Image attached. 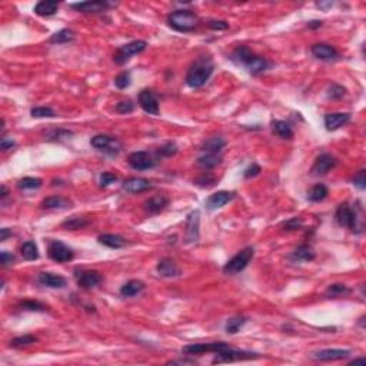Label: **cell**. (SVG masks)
<instances>
[{
  "mask_svg": "<svg viewBox=\"0 0 366 366\" xmlns=\"http://www.w3.org/2000/svg\"><path fill=\"white\" fill-rule=\"evenodd\" d=\"M235 198V192H227V190H219V192L213 193L205 202V206L207 210H216L223 207L226 203Z\"/></svg>",
  "mask_w": 366,
  "mask_h": 366,
  "instance_id": "obj_17",
  "label": "cell"
},
{
  "mask_svg": "<svg viewBox=\"0 0 366 366\" xmlns=\"http://www.w3.org/2000/svg\"><path fill=\"white\" fill-rule=\"evenodd\" d=\"M42 179L39 178H32V176H27L23 178L17 182V187L23 189V190H33V189H39L42 186Z\"/></svg>",
  "mask_w": 366,
  "mask_h": 366,
  "instance_id": "obj_40",
  "label": "cell"
},
{
  "mask_svg": "<svg viewBox=\"0 0 366 366\" xmlns=\"http://www.w3.org/2000/svg\"><path fill=\"white\" fill-rule=\"evenodd\" d=\"M260 172H262V167H260L258 163H252V165L245 170L243 178H245V179H252V178H256L258 175H260Z\"/></svg>",
  "mask_w": 366,
  "mask_h": 366,
  "instance_id": "obj_53",
  "label": "cell"
},
{
  "mask_svg": "<svg viewBox=\"0 0 366 366\" xmlns=\"http://www.w3.org/2000/svg\"><path fill=\"white\" fill-rule=\"evenodd\" d=\"M349 356H351V351H348V349H322V351H318L312 355L313 359L320 360V362L342 360L346 359Z\"/></svg>",
  "mask_w": 366,
  "mask_h": 366,
  "instance_id": "obj_16",
  "label": "cell"
},
{
  "mask_svg": "<svg viewBox=\"0 0 366 366\" xmlns=\"http://www.w3.org/2000/svg\"><path fill=\"white\" fill-rule=\"evenodd\" d=\"M253 256H255V249L252 246L243 247L223 266V273L225 275H236V273L245 271L247 265L251 263V260L253 259Z\"/></svg>",
  "mask_w": 366,
  "mask_h": 366,
  "instance_id": "obj_4",
  "label": "cell"
},
{
  "mask_svg": "<svg viewBox=\"0 0 366 366\" xmlns=\"http://www.w3.org/2000/svg\"><path fill=\"white\" fill-rule=\"evenodd\" d=\"M139 106L149 114H159V100L153 90L143 89L139 93Z\"/></svg>",
  "mask_w": 366,
  "mask_h": 366,
  "instance_id": "obj_13",
  "label": "cell"
},
{
  "mask_svg": "<svg viewBox=\"0 0 366 366\" xmlns=\"http://www.w3.org/2000/svg\"><path fill=\"white\" fill-rule=\"evenodd\" d=\"M90 145L107 156H118L122 150V143L110 134H96L90 140Z\"/></svg>",
  "mask_w": 366,
  "mask_h": 366,
  "instance_id": "obj_5",
  "label": "cell"
},
{
  "mask_svg": "<svg viewBox=\"0 0 366 366\" xmlns=\"http://www.w3.org/2000/svg\"><path fill=\"white\" fill-rule=\"evenodd\" d=\"M14 255H12V253H9L7 251H3V252L0 253V263H2V266L6 267L9 266V265H12L14 262Z\"/></svg>",
  "mask_w": 366,
  "mask_h": 366,
  "instance_id": "obj_54",
  "label": "cell"
},
{
  "mask_svg": "<svg viewBox=\"0 0 366 366\" xmlns=\"http://www.w3.org/2000/svg\"><path fill=\"white\" fill-rule=\"evenodd\" d=\"M134 110V103L132 100H122L116 105V112L120 114L132 113Z\"/></svg>",
  "mask_w": 366,
  "mask_h": 366,
  "instance_id": "obj_48",
  "label": "cell"
},
{
  "mask_svg": "<svg viewBox=\"0 0 366 366\" xmlns=\"http://www.w3.org/2000/svg\"><path fill=\"white\" fill-rule=\"evenodd\" d=\"M102 280H103V276L98 271H90V269L76 271V282H78L79 287L85 289V291L99 286Z\"/></svg>",
  "mask_w": 366,
  "mask_h": 366,
  "instance_id": "obj_10",
  "label": "cell"
},
{
  "mask_svg": "<svg viewBox=\"0 0 366 366\" xmlns=\"http://www.w3.org/2000/svg\"><path fill=\"white\" fill-rule=\"evenodd\" d=\"M199 16L192 10H187V9L175 10L167 16V25L176 32H180V33L193 32L196 27L199 26Z\"/></svg>",
  "mask_w": 366,
  "mask_h": 366,
  "instance_id": "obj_2",
  "label": "cell"
},
{
  "mask_svg": "<svg viewBox=\"0 0 366 366\" xmlns=\"http://www.w3.org/2000/svg\"><path fill=\"white\" fill-rule=\"evenodd\" d=\"M222 163V155H212V153H202L198 158V166L209 170V169H215L216 166H219Z\"/></svg>",
  "mask_w": 366,
  "mask_h": 366,
  "instance_id": "obj_32",
  "label": "cell"
},
{
  "mask_svg": "<svg viewBox=\"0 0 366 366\" xmlns=\"http://www.w3.org/2000/svg\"><path fill=\"white\" fill-rule=\"evenodd\" d=\"M216 182H218V179L210 174H202L200 176H198L196 179L193 180V183H195L196 186L203 187V189H209V187L215 186Z\"/></svg>",
  "mask_w": 366,
  "mask_h": 366,
  "instance_id": "obj_41",
  "label": "cell"
},
{
  "mask_svg": "<svg viewBox=\"0 0 366 366\" xmlns=\"http://www.w3.org/2000/svg\"><path fill=\"white\" fill-rule=\"evenodd\" d=\"M311 53L316 59L323 60V62H333V60L339 59V52L328 43H316L311 47Z\"/></svg>",
  "mask_w": 366,
  "mask_h": 366,
  "instance_id": "obj_15",
  "label": "cell"
},
{
  "mask_svg": "<svg viewBox=\"0 0 366 366\" xmlns=\"http://www.w3.org/2000/svg\"><path fill=\"white\" fill-rule=\"evenodd\" d=\"M167 205H169V199L163 195H159V196H153L145 202V210L149 215H158V213L163 212Z\"/></svg>",
  "mask_w": 366,
  "mask_h": 366,
  "instance_id": "obj_25",
  "label": "cell"
},
{
  "mask_svg": "<svg viewBox=\"0 0 366 366\" xmlns=\"http://www.w3.org/2000/svg\"><path fill=\"white\" fill-rule=\"evenodd\" d=\"M130 83H132V78H130V73L126 72V70H125V72H120V73L114 78V85H116V87L120 89V90H123V89L130 86Z\"/></svg>",
  "mask_w": 366,
  "mask_h": 366,
  "instance_id": "obj_45",
  "label": "cell"
},
{
  "mask_svg": "<svg viewBox=\"0 0 366 366\" xmlns=\"http://www.w3.org/2000/svg\"><path fill=\"white\" fill-rule=\"evenodd\" d=\"M335 219H336V222L339 223L340 226L351 229L353 233H359L362 230V226L359 225V215L348 203H342V205L338 206L336 213H335Z\"/></svg>",
  "mask_w": 366,
  "mask_h": 366,
  "instance_id": "obj_3",
  "label": "cell"
},
{
  "mask_svg": "<svg viewBox=\"0 0 366 366\" xmlns=\"http://www.w3.org/2000/svg\"><path fill=\"white\" fill-rule=\"evenodd\" d=\"M316 258V253L313 251V247L311 245H300L292 252V259L296 262H312Z\"/></svg>",
  "mask_w": 366,
  "mask_h": 366,
  "instance_id": "obj_29",
  "label": "cell"
},
{
  "mask_svg": "<svg viewBox=\"0 0 366 366\" xmlns=\"http://www.w3.org/2000/svg\"><path fill=\"white\" fill-rule=\"evenodd\" d=\"M20 252H22L23 259H26V260H37L40 256L39 249H37V245L34 243L33 240H27V242H25V243L22 245Z\"/></svg>",
  "mask_w": 366,
  "mask_h": 366,
  "instance_id": "obj_35",
  "label": "cell"
},
{
  "mask_svg": "<svg viewBox=\"0 0 366 366\" xmlns=\"http://www.w3.org/2000/svg\"><path fill=\"white\" fill-rule=\"evenodd\" d=\"M74 40V32L70 29H62L59 32L50 36L49 42L53 45H63V43H70Z\"/></svg>",
  "mask_w": 366,
  "mask_h": 366,
  "instance_id": "obj_34",
  "label": "cell"
},
{
  "mask_svg": "<svg viewBox=\"0 0 366 366\" xmlns=\"http://www.w3.org/2000/svg\"><path fill=\"white\" fill-rule=\"evenodd\" d=\"M98 240H99L100 245L110 247V249H120V247H123L126 245L125 238L120 236V235H116V233H105V235H100Z\"/></svg>",
  "mask_w": 366,
  "mask_h": 366,
  "instance_id": "obj_28",
  "label": "cell"
},
{
  "mask_svg": "<svg viewBox=\"0 0 366 366\" xmlns=\"http://www.w3.org/2000/svg\"><path fill=\"white\" fill-rule=\"evenodd\" d=\"M143 289H145V283L142 280L132 279L120 287V295L123 298H133L136 295H139Z\"/></svg>",
  "mask_w": 366,
  "mask_h": 366,
  "instance_id": "obj_30",
  "label": "cell"
},
{
  "mask_svg": "<svg viewBox=\"0 0 366 366\" xmlns=\"http://www.w3.org/2000/svg\"><path fill=\"white\" fill-rule=\"evenodd\" d=\"M260 358L259 353L247 352V351H238L233 348L227 346L226 349L216 352L215 359L212 360L213 363H227V362H235V360H251L258 359Z\"/></svg>",
  "mask_w": 366,
  "mask_h": 366,
  "instance_id": "obj_7",
  "label": "cell"
},
{
  "mask_svg": "<svg viewBox=\"0 0 366 366\" xmlns=\"http://www.w3.org/2000/svg\"><path fill=\"white\" fill-rule=\"evenodd\" d=\"M59 9V2L56 0H42L34 6V13L42 17H50L57 12Z\"/></svg>",
  "mask_w": 366,
  "mask_h": 366,
  "instance_id": "obj_27",
  "label": "cell"
},
{
  "mask_svg": "<svg viewBox=\"0 0 366 366\" xmlns=\"http://www.w3.org/2000/svg\"><path fill=\"white\" fill-rule=\"evenodd\" d=\"M329 195V189L322 183H318L307 192V200L311 202H322L325 200Z\"/></svg>",
  "mask_w": 366,
  "mask_h": 366,
  "instance_id": "obj_36",
  "label": "cell"
},
{
  "mask_svg": "<svg viewBox=\"0 0 366 366\" xmlns=\"http://www.w3.org/2000/svg\"><path fill=\"white\" fill-rule=\"evenodd\" d=\"M302 226H303V219L299 218V216L286 220V222L282 225L283 230H289V232H291V230H298V229H300Z\"/></svg>",
  "mask_w": 366,
  "mask_h": 366,
  "instance_id": "obj_49",
  "label": "cell"
},
{
  "mask_svg": "<svg viewBox=\"0 0 366 366\" xmlns=\"http://www.w3.org/2000/svg\"><path fill=\"white\" fill-rule=\"evenodd\" d=\"M351 122V113H328L325 114V126L328 130H338Z\"/></svg>",
  "mask_w": 366,
  "mask_h": 366,
  "instance_id": "obj_24",
  "label": "cell"
},
{
  "mask_svg": "<svg viewBox=\"0 0 366 366\" xmlns=\"http://www.w3.org/2000/svg\"><path fill=\"white\" fill-rule=\"evenodd\" d=\"M122 187L129 193H142L152 189V183L145 178H129L122 183Z\"/></svg>",
  "mask_w": 366,
  "mask_h": 366,
  "instance_id": "obj_20",
  "label": "cell"
},
{
  "mask_svg": "<svg viewBox=\"0 0 366 366\" xmlns=\"http://www.w3.org/2000/svg\"><path fill=\"white\" fill-rule=\"evenodd\" d=\"M199 223H200V212L193 210L189 213L186 220V242L187 243H195L199 240Z\"/></svg>",
  "mask_w": 366,
  "mask_h": 366,
  "instance_id": "obj_18",
  "label": "cell"
},
{
  "mask_svg": "<svg viewBox=\"0 0 366 366\" xmlns=\"http://www.w3.org/2000/svg\"><path fill=\"white\" fill-rule=\"evenodd\" d=\"M336 165H338V160L335 156H332L331 153H322L316 158L311 172L313 176H323L329 170H332Z\"/></svg>",
  "mask_w": 366,
  "mask_h": 366,
  "instance_id": "obj_14",
  "label": "cell"
},
{
  "mask_svg": "<svg viewBox=\"0 0 366 366\" xmlns=\"http://www.w3.org/2000/svg\"><path fill=\"white\" fill-rule=\"evenodd\" d=\"M176 153H178V146L175 145L174 142H167L163 146H160L158 149V155L162 156V158H170V156H175Z\"/></svg>",
  "mask_w": 366,
  "mask_h": 366,
  "instance_id": "obj_47",
  "label": "cell"
},
{
  "mask_svg": "<svg viewBox=\"0 0 366 366\" xmlns=\"http://www.w3.org/2000/svg\"><path fill=\"white\" fill-rule=\"evenodd\" d=\"M243 67H245L251 74L258 76V74L263 73V72H266L267 69H269V62H267L265 57L253 53L252 56L246 60V63L243 65Z\"/></svg>",
  "mask_w": 366,
  "mask_h": 366,
  "instance_id": "obj_19",
  "label": "cell"
},
{
  "mask_svg": "<svg viewBox=\"0 0 366 366\" xmlns=\"http://www.w3.org/2000/svg\"><path fill=\"white\" fill-rule=\"evenodd\" d=\"M247 318H245V316H233V318L226 320L225 329H226V332L229 335H235V333H238L242 328L245 326Z\"/></svg>",
  "mask_w": 366,
  "mask_h": 366,
  "instance_id": "obj_38",
  "label": "cell"
},
{
  "mask_svg": "<svg viewBox=\"0 0 366 366\" xmlns=\"http://www.w3.org/2000/svg\"><path fill=\"white\" fill-rule=\"evenodd\" d=\"M0 147L2 150H9V149H13L16 147V142L13 139H9L6 136H3L2 140H0Z\"/></svg>",
  "mask_w": 366,
  "mask_h": 366,
  "instance_id": "obj_56",
  "label": "cell"
},
{
  "mask_svg": "<svg viewBox=\"0 0 366 366\" xmlns=\"http://www.w3.org/2000/svg\"><path fill=\"white\" fill-rule=\"evenodd\" d=\"M47 255L49 258L57 263H66L73 259V251L69 246H66L60 240H50L47 246Z\"/></svg>",
  "mask_w": 366,
  "mask_h": 366,
  "instance_id": "obj_9",
  "label": "cell"
},
{
  "mask_svg": "<svg viewBox=\"0 0 366 366\" xmlns=\"http://www.w3.org/2000/svg\"><path fill=\"white\" fill-rule=\"evenodd\" d=\"M316 6L320 7V9H323V10H328L329 7L333 6V2H318Z\"/></svg>",
  "mask_w": 366,
  "mask_h": 366,
  "instance_id": "obj_58",
  "label": "cell"
},
{
  "mask_svg": "<svg viewBox=\"0 0 366 366\" xmlns=\"http://www.w3.org/2000/svg\"><path fill=\"white\" fill-rule=\"evenodd\" d=\"M47 139L49 140H60L62 138H69V136H73V132L70 130H65V129H54V130H50L49 133L46 134Z\"/></svg>",
  "mask_w": 366,
  "mask_h": 366,
  "instance_id": "obj_50",
  "label": "cell"
},
{
  "mask_svg": "<svg viewBox=\"0 0 366 366\" xmlns=\"http://www.w3.org/2000/svg\"><path fill=\"white\" fill-rule=\"evenodd\" d=\"M9 236H12V230H10V229H7V227L0 229V240H2V242H5Z\"/></svg>",
  "mask_w": 366,
  "mask_h": 366,
  "instance_id": "obj_57",
  "label": "cell"
},
{
  "mask_svg": "<svg viewBox=\"0 0 366 366\" xmlns=\"http://www.w3.org/2000/svg\"><path fill=\"white\" fill-rule=\"evenodd\" d=\"M322 25H323L322 20H312V22L307 23V27H311V29H318V27H322Z\"/></svg>",
  "mask_w": 366,
  "mask_h": 366,
  "instance_id": "obj_59",
  "label": "cell"
},
{
  "mask_svg": "<svg viewBox=\"0 0 366 366\" xmlns=\"http://www.w3.org/2000/svg\"><path fill=\"white\" fill-rule=\"evenodd\" d=\"M353 185L358 187V189H360V190H363L366 187V170L365 169H360L358 174L355 175V178L352 179Z\"/></svg>",
  "mask_w": 366,
  "mask_h": 366,
  "instance_id": "obj_51",
  "label": "cell"
},
{
  "mask_svg": "<svg viewBox=\"0 0 366 366\" xmlns=\"http://www.w3.org/2000/svg\"><path fill=\"white\" fill-rule=\"evenodd\" d=\"M90 223V220L86 219V218H78V216H73V218H69L65 222H62L60 226L66 230H79V229H83L86 227L87 225Z\"/></svg>",
  "mask_w": 366,
  "mask_h": 366,
  "instance_id": "obj_37",
  "label": "cell"
},
{
  "mask_svg": "<svg viewBox=\"0 0 366 366\" xmlns=\"http://www.w3.org/2000/svg\"><path fill=\"white\" fill-rule=\"evenodd\" d=\"M358 363H360V365H365L366 359L365 358H358V359H353L352 362H351V365H358Z\"/></svg>",
  "mask_w": 366,
  "mask_h": 366,
  "instance_id": "obj_60",
  "label": "cell"
},
{
  "mask_svg": "<svg viewBox=\"0 0 366 366\" xmlns=\"http://www.w3.org/2000/svg\"><path fill=\"white\" fill-rule=\"evenodd\" d=\"M116 6V3L106 2V0H94V2H82L70 5L72 9L78 10L80 13H102L106 12L109 7Z\"/></svg>",
  "mask_w": 366,
  "mask_h": 366,
  "instance_id": "obj_12",
  "label": "cell"
},
{
  "mask_svg": "<svg viewBox=\"0 0 366 366\" xmlns=\"http://www.w3.org/2000/svg\"><path fill=\"white\" fill-rule=\"evenodd\" d=\"M17 307L22 311H29V312H45L46 311V306L37 300H23V302H20Z\"/></svg>",
  "mask_w": 366,
  "mask_h": 366,
  "instance_id": "obj_42",
  "label": "cell"
},
{
  "mask_svg": "<svg viewBox=\"0 0 366 366\" xmlns=\"http://www.w3.org/2000/svg\"><path fill=\"white\" fill-rule=\"evenodd\" d=\"M271 125H272V130L275 132V134H278L280 139H293L295 133H293L292 126L287 122H285V120H273Z\"/></svg>",
  "mask_w": 366,
  "mask_h": 366,
  "instance_id": "obj_31",
  "label": "cell"
},
{
  "mask_svg": "<svg viewBox=\"0 0 366 366\" xmlns=\"http://www.w3.org/2000/svg\"><path fill=\"white\" fill-rule=\"evenodd\" d=\"M146 47L147 43L145 40H133V42H130V43H127V45H123V46L119 47V49L116 50V53L113 54V62L116 65L122 66V65H125L126 62H129L132 56L145 52Z\"/></svg>",
  "mask_w": 366,
  "mask_h": 366,
  "instance_id": "obj_6",
  "label": "cell"
},
{
  "mask_svg": "<svg viewBox=\"0 0 366 366\" xmlns=\"http://www.w3.org/2000/svg\"><path fill=\"white\" fill-rule=\"evenodd\" d=\"M209 27L210 29H213V30H226V29H229V23L227 22H225V20H210L209 23Z\"/></svg>",
  "mask_w": 366,
  "mask_h": 366,
  "instance_id": "obj_55",
  "label": "cell"
},
{
  "mask_svg": "<svg viewBox=\"0 0 366 366\" xmlns=\"http://www.w3.org/2000/svg\"><path fill=\"white\" fill-rule=\"evenodd\" d=\"M7 193H9L7 192V187L5 186V185H2V193H0V198H2V199H5V198L7 196Z\"/></svg>",
  "mask_w": 366,
  "mask_h": 366,
  "instance_id": "obj_61",
  "label": "cell"
},
{
  "mask_svg": "<svg viewBox=\"0 0 366 366\" xmlns=\"http://www.w3.org/2000/svg\"><path fill=\"white\" fill-rule=\"evenodd\" d=\"M70 206H72V202L63 196H50L42 200L40 203V207L47 210H60V209H67Z\"/></svg>",
  "mask_w": 366,
  "mask_h": 366,
  "instance_id": "obj_26",
  "label": "cell"
},
{
  "mask_svg": "<svg viewBox=\"0 0 366 366\" xmlns=\"http://www.w3.org/2000/svg\"><path fill=\"white\" fill-rule=\"evenodd\" d=\"M34 342H37V338L33 336V335H23V336H17L9 342V346L14 348V349H20V348L29 346L32 345Z\"/></svg>",
  "mask_w": 366,
  "mask_h": 366,
  "instance_id": "obj_39",
  "label": "cell"
},
{
  "mask_svg": "<svg viewBox=\"0 0 366 366\" xmlns=\"http://www.w3.org/2000/svg\"><path fill=\"white\" fill-rule=\"evenodd\" d=\"M215 70L212 57L209 54H202L192 63L186 73V85L192 89L205 86Z\"/></svg>",
  "mask_w": 366,
  "mask_h": 366,
  "instance_id": "obj_1",
  "label": "cell"
},
{
  "mask_svg": "<svg viewBox=\"0 0 366 366\" xmlns=\"http://www.w3.org/2000/svg\"><path fill=\"white\" fill-rule=\"evenodd\" d=\"M118 180V176L113 174H110V172H105V174L100 175V187H107L110 186L112 183H114Z\"/></svg>",
  "mask_w": 366,
  "mask_h": 366,
  "instance_id": "obj_52",
  "label": "cell"
},
{
  "mask_svg": "<svg viewBox=\"0 0 366 366\" xmlns=\"http://www.w3.org/2000/svg\"><path fill=\"white\" fill-rule=\"evenodd\" d=\"M229 346V343L226 342H209V343H193V345H187L182 349V353L185 355H202V353L209 352H220L223 349H226Z\"/></svg>",
  "mask_w": 366,
  "mask_h": 366,
  "instance_id": "obj_11",
  "label": "cell"
},
{
  "mask_svg": "<svg viewBox=\"0 0 366 366\" xmlns=\"http://www.w3.org/2000/svg\"><path fill=\"white\" fill-rule=\"evenodd\" d=\"M252 50L246 46H238L230 54V60L233 63L239 65V66H243L246 63V60L252 56Z\"/></svg>",
  "mask_w": 366,
  "mask_h": 366,
  "instance_id": "obj_33",
  "label": "cell"
},
{
  "mask_svg": "<svg viewBox=\"0 0 366 366\" xmlns=\"http://www.w3.org/2000/svg\"><path fill=\"white\" fill-rule=\"evenodd\" d=\"M39 280L40 285L47 287H52V289H62V287L66 286L67 280L60 276V275H56V273H50V272H42L39 273Z\"/></svg>",
  "mask_w": 366,
  "mask_h": 366,
  "instance_id": "obj_22",
  "label": "cell"
},
{
  "mask_svg": "<svg viewBox=\"0 0 366 366\" xmlns=\"http://www.w3.org/2000/svg\"><path fill=\"white\" fill-rule=\"evenodd\" d=\"M345 94H346V89L338 85V83H332L331 86L328 87L326 96L329 100H340Z\"/></svg>",
  "mask_w": 366,
  "mask_h": 366,
  "instance_id": "obj_43",
  "label": "cell"
},
{
  "mask_svg": "<svg viewBox=\"0 0 366 366\" xmlns=\"http://www.w3.org/2000/svg\"><path fill=\"white\" fill-rule=\"evenodd\" d=\"M156 271L163 278H176L182 273L180 267L176 265V262L172 258H163L162 260H159Z\"/></svg>",
  "mask_w": 366,
  "mask_h": 366,
  "instance_id": "obj_21",
  "label": "cell"
},
{
  "mask_svg": "<svg viewBox=\"0 0 366 366\" xmlns=\"http://www.w3.org/2000/svg\"><path fill=\"white\" fill-rule=\"evenodd\" d=\"M326 293L329 296H343V295H349L351 289L343 283H333L328 287Z\"/></svg>",
  "mask_w": 366,
  "mask_h": 366,
  "instance_id": "obj_46",
  "label": "cell"
},
{
  "mask_svg": "<svg viewBox=\"0 0 366 366\" xmlns=\"http://www.w3.org/2000/svg\"><path fill=\"white\" fill-rule=\"evenodd\" d=\"M30 114H32V118H36V119H45V118H54L56 112L52 107L37 106L30 110Z\"/></svg>",
  "mask_w": 366,
  "mask_h": 366,
  "instance_id": "obj_44",
  "label": "cell"
},
{
  "mask_svg": "<svg viewBox=\"0 0 366 366\" xmlns=\"http://www.w3.org/2000/svg\"><path fill=\"white\" fill-rule=\"evenodd\" d=\"M127 163L129 166L134 169V170H149L153 169L158 165V159L155 158L153 155L145 152V150H139V152H133L127 156Z\"/></svg>",
  "mask_w": 366,
  "mask_h": 366,
  "instance_id": "obj_8",
  "label": "cell"
},
{
  "mask_svg": "<svg viewBox=\"0 0 366 366\" xmlns=\"http://www.w3.org/2000/svg\"><path fill=\"white\" fill-rule=\"evenodd\" d=\"M225 146H226V140L223 139L222 136H212V138H209L202 143L200 152L202 153L220 155Z\"/></svg>",
  "mask_w": 366,
  "mask_h": 366,
  "instance_id": "obj_23",
  "label": "cell"
}]
</instances>
